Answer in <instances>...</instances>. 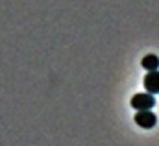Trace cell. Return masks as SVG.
Listing matches in <instances>:
<instances>
[{
    "instance_id": "cell-2",
    "label": "cell",
    "mask_w": 159,
    "mask_h": 146,
    "mask_svg": "<svg viewBox=\"0 0 159 146\" xmlns=\"http://www.w3.org/2000/svg\"><path fill=\"white\" fill-rule=\"evenodd\" d=\"M135 124L141 126L143 130H152L156 124H157V116L152 113V109H144V111H137L135 115Z\"/></svg>"
},
{
    "instance_id": "cell-4",
    "label": "cell",
    "mask_w": 159,
    "mask_h": 146,
    "mask_svg": "<svg viewBox=\"0 0 159 146\" xmlns=\"http://www.w3.org/2000/svg\"><path fill=\"white\" fill-rule=\"evenodd\" d=\"M141 65H143V69H144L146 72H150V71H159V57L154 56V54L144 56L143 61H141Z\"/></svg>"
},
{
    "instance_id": "cell-3",
    "label": "cell",
    "mask_w": 159,
    "mask_h": 146,
    "mask_svg": "<svg viewBox=\"0 0 159 146\" xmlns=\"http://www.w3.org/2000/svg\"><path fill=\"white\" fill-rule=\"evenodd\" d=\"M144 89L150 94H159V71H150L144 76Z\"/></svg>"
},
{
    "instance_id": "cell-1",
    "label": "cell",
    "mask_w": 159,
    "mask_h": 146,
    "mask_svg": "<svg viewBox=\"0 0 159 146\" xmlns=\"http://www.w3.org/2000/svg\"><path fill=\"white\" fill-rule=\"evenodd\" d=\"M156 106V98L150 93H137L131 96V107L137 111H144V109H152Z\"/></svg>"
}]
</instances>
